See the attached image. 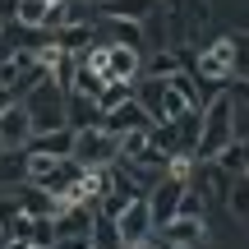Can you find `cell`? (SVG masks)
Listing matches in <instances>:
<instances>
[{
    "instance_id": "20",
    "label": "cell",
    "mask_w": 249,
    "mask_h": 249,
    "mask_svg": "<svg viewBox=\"0 0 249 249\" xmlns=\"http://www.w3.org/2000/svg\"><path fill=\"white\" fill-rule=\"evenodd\" d=\"M226 208H231L235 222H249V180L245 176H231V185H226Z\"/></svg>"
},
{
    "instance_id": "9",
    "label": "cell",
    "mask_w": 249,
    "mask_h": 249,
    "mask_svg": "<svg viewBox=\"0 0 249 249\" xmlns=\"http://www.w3.org/2000/svg\"><path fill=\"white\" fill-rule=\"evenodd\" d=\"M107 83H139L143 79V51L134 46H111V60H107Z\"/></svg>"
},
{
    "instance_id": "8",
    "label": "cell",
    "mask_w": 249,
    "mask_h": 249,
    "mask_svg": "<svg viewBox=\"0 0 249 249\" xmlns=\"http://www.w3.org/2000/svg\"><path fill=\"white\" fill-rule=\"evenodd\" d=\"M102 129H107L111 139H120V134H134V129H152V116L129 97L124 107H116V111H107V116H102Z\"/></svg>"
},
{
    "instance_id": "6",
    "label": "cell",
    "mask_w": 249,
    "mask_h": 249,
    "mask_svg": "<svg viewBox=\"0 0 249 249\" xmlns=\"http://www.w3.org/2000/svg\"><path fill=\"white\" fill-rule=\"evenodd\" d=\"M116 235H120V245H143L152 235V213H148V198L143 194L116 217Z\"/></svg>"
},
{
    "instance_id": "11",
    "label": "cell",
    "mask_w": 249,
    "mask_h": 249,
    "mask_svg": "<svg viewBox=\"0 0 249 249\" xmlns=\"http://www.w3.org/2000/svg\"><path fill=\"white\" fill-rule=\"evenodd\" d=\"M97 9L107 18H120V23H148L161 9V0H97Z\"/></svg>"
},
{
    "instance_id": "15",
    "label": "cell",
    "mask_w": 249,
    "mask_h": 249,
    "mask_svg": "<svg viewBox=\"0 0 249 249\" xmlns=\"http://www.w3.org/2000/svg\"><path fill=\"white\" fill-rule=\"evenodd\" d=\"M28 217H23V208L14 203V194H5L0 198V231L9 235V245H28Z\"/></svg>"
},
{
    "instance_id": "31",
    "label": "cell",
    "mask_w": 249,
    "mask_h": 249,
    "mask_svg": "<svg viewBox=\"0 0 249 249\" xmlns=\"http://www.w3.org/2000/svg\"><path fill=\"white\" fill-rule=\"evenodd\" d=\"M235 74L249 79V37H235Z\"/></svg>"
},
{
    "instance_id": "29",
    "label": "cell",
    "mask_w": 249,
    "mask_h": 249,
    "mask_svg": "<svg viewBox=\"0 0 249 249\" xmlns=\"http://www.w3.org/2000/svg\"><path fill=\"white\" fill-rule=\"evenodd\" d=\"M111 23H116V42H111V46H134V51H143L139 23H120V18H111Z\"/></svg>"
},
{
    "instance_id": "33",
    "label": "cell",
    "mask_w": 249,
    "mask_h": 249,
    "mask_svg": "<svg viewBox=\"0 0 249 249\" xmlns=\"http://www.w3.org/2000/svg\"><path fill=\"white\" fill-rule=\"evenodd\" d=\"M18 14V0H0V23H14Z\"/></svg>"
},
{
    "instance_id": "21",
    "label": "cell",
    "mask_w": 249,
    "mask_h": 249,
    "mask_svg": "<svg viewBox=\"0 0 249 249\" xmlns=\"http://www.w3.org/2000/svg\"><path fill=\"white\" fill-rule=\"evenodd\" d=\"M46 9H51V0H18L14 23H18V28H42V23H46Z\"/></svg>"
},
{
    "instance_id": "40",
    "label": "cell",
    "mask_w": 249,
    "mask_h": 249,
    "mask_svg": "<svg viewBox=\"0 0 249 249\" xmlns=\"http://www.w3.org/2000/svg\"><path fill=\"white\" fill-rule=\"evenodd\" d=\"M28 249H33V245H28Z\"/></svg>"
},
{
    "instance_id": "36",
    "label": "cell",
    "mask_w": 249,
    "mask_h": 249,
    "mask_svg": "<svg viewBox=\"0 0 249 249\" xmlns=\"http://www.w3.org/2000/svg\"><path fill=\"white\" fill-rule=\"evenodd\" d=\"M124 249H152V245H148V240H143V245H124Z\"/></svg>"
},
{
    "instance_id": "32",
    "label": "cell",
    "mask_w": 249,
    "mask_h": 249,
    "mask_svg": "<svg viewBox=\"0 0 249 249\" xmlns=\"http://www.w3.org/2000/svg\"><path fill=\"white\" fill-rule=\"evenodd\" d=\"M88 245H92V235H55L51 249H88Z\"/></svg>"
},
{
    "instance_id": "4",
    "label": "cell",
    "mask_w": 249,
    "mask_h": 249,
    "mask_svg": "<svg viewBox=\"0 0 249 249\" xmlns=\"http://www.w3.org/2000/svg\"><path fill=\"white\" fill-rule=\"evenodd\" d=\"M28 139H33V120H28V107L14 102V107L0 111V152H23Z\"/></svg>"
},
{
    "instance_id": "16",
    "label": "cell",
    "mask_w": 249,
    "mask_h": 249,
    "mask_svg": "<svg viewBox=\"0 0 249 249\" xmlns=\"http://www.w3.org/2000/svg\"><path fill=\"white\" fill-rule=\"evenodd\" d=\"M171 124H176V152H189V157H194V148H198V129H203V111L185 107Z\"/></svg>"
},
{
    "instance_id": "10",
    "label": "cell",
    "mask_w": 249,
    "mask_h": 249,
    "mask_svg": "<svg viewBox=\"0 0 249 249\" xmlns=\"http://www.w3.org/2000/svg\"><path fill=\"white\" fill-rule=\"evenodd\" d=\"M92 42H97V28L83 23V18H74V23H65V28H55V33H51V46H55V51H65V55H83Z\"/></svg>"
},
{
    "instance_id": "24",
    "label": "cell",
    "mask_w": 249,
    "mask_h": 249,
    "mask_svg": "<svg viewBox=\"0 0 249 249\" xmlns=\"http://www.w3.org/2000/svg\"><path fill=\"white\" fill-rule=\"evenodd\" d=\"M129 97H134V83H107V88L97 92V107H102V116H107V111L124 107Z\"/></svg>"
},
{
    "instance_id": "28",
    "label": "cell",
    "mask_w": 249,
    "mask_h": 249,
    "mask_svg": "<svg viewBox=\"0 0 249 249\" xmlns=\"http://www.w3.org/2000/svg\"><path fill=\"white\" fill-rule=\"evenodd\" d=\"M107 88V83H102V74H92L88 65H79V74H74V92H83V97H92L97 102V92Z\"/></svg>"
},
{
    "instance_id": "1",
    "label": "cell",
    "mask_w": 249,
    "mask_h": 249,
    "mask_svg": "<svg viewBox=\"0 0 249 249\" xmlns=\"http://www.w3.org/2000/svg\"><path fill=\"white\" fill-rule=\"evenodd\" d=\"M231 139H235V92L222 88V92H213L208 107H203V129H198L194 157H198V161H213Z\"/></svg>"
},
{
    "instance_id": "14",
    "label": "cell",
    "mask_w": 249,
    "mask_h": 249,
    "mask_svg": "<svg viewBox=\"0 0 249 249\" xmlns=\"http://www.w3.org/2000/svg\"><path fill=\"white\" fill-rule=\"evenodd\" d=\"M65 124H70L74 134L79 129H97L102 124V107L92 97H83V92H70V97H65Z\"/></svg>"
},
{
    "instance_id": "3",
    "label": "cell",
    "mask_w": 249,
    "mask_h": 249,
    "mask_svg": "<svg viewBox=\"0 0 249 249\" xmlns=\"http://www.w3.org/2000/svg\"><path fill=\"white\" fill-rule=\"evenodd\" d=\"M70 161H79V166H111L116 161V139H111L107 129H79L74 134V152Z\"/></svg>"
},
{
    "instance_id": "37",
    "label": "cell",
    "mask_w": 249,
    "mask_h": 249,
    "mask_svg": "<svg viewBox=\"0 0 249 249\" xmlns=\"http://www.w3.org/2000/svg\"><path fill=\"white\" fill-rule=\"evenodd\" d=\"M5 245H9V235H5V231H0V249H5Z\"/></svg>"
},
{
    "instance_id": "30",
    "label": "cell",
    "mask_w": 249,
    "mask_h": 249,
    "mask_svg": "<svg viewBox=\"0 0 249 249\" xmlns=\"http://www.w3.org/2000/svg\"><path fill=\"white\" fill-rule=\"evenodd\" d=\"M65 23H74V14H70V0H60V5H51V9H46V23H42V33H55V28H65Z\"/></svg>"
},
{
    "instance_id": "23",
    "label": "cell",
    "mask_w": 249,
    "mask_h": 249,
    "mask_svg": "<svg viewBox=\"0 0 249 249\" xmlns=\"http://www.w3.org/2000/svg\"><path fill=\"white\" fill-rule=\"evenodd\" d=\"M74 74H79V60H74V55H60V60L51 65V83L60 88V97L74 92Z\"/></svg>"
},
{
    "instance_id": "34",
    "label": "cell",
    "mask_w": 249,
    "mask_h": 249,
    "mask_svg": "<svg viewBox=\"0 0 249 249\" xmlns=\"http://www.w3.org/2000/svg\"><path fill=\"white\" fill-rule=\"evenodd\" d=\"M14 102H18L14 92H9V88H0V111H5V107H14Z\"/></svg>"
},
{
    "instance_id": "39",
    "label": "cell",
    "mask_w": 249,
    "mask_h": 249,
    "mask_svg": "<svg viewBox=\"0 0 249 249\" xmlns=\"http://www.w3.org/2000/svg\"><path fill=\"white\" fill-rule=\"evenodd\" d=\"M51 5H60V0H51Z\"/></svg>"
},
{
    "instance_id": "19",
    "label": "cell",
    "mask_w": 249,
    "mask_h": 249,
    "mask_svg": "<svg viewBox=\"0 0 249 249\" xmlns=\"http://www.w3.org/2000/svg\"><path fill=\"white\" fill-rule=\"evenodd\" d=\"M79 176H83V166H79V161H70V157H65V161H60V166H55V171H51V176H46V180H42V189H51V194H55V198H65V194H70V189H74V185H79Z\"/></svg>"
},
{
    "instance_id": "22",
    "label": "cell",
    "mask_w": 249,
    "mask_h": 249,
    "mask_svg": "<svg viewBox=\"0 0 249 249\" xmlns=\"http://www.w3.org/2000/svg\"><path fill=\"white\" fill-rule=\"evenodd\" d=\"M176 70H180V55L171 51V46H166V51H157L152 60H143V74H148V79H171Z\"/></svg>"
},
{
    "instance_id": "12",
    "label": "cell",
    "mask_w": 249,
    "mask_h": 249,
    "mask_svg": "<svg viewBox=\"0 0 249 249\" xmlns=\"http://www.w3.org/2000/svg\"><path fill=\"white\" fill-rule=\"evenodd\" d=\"M23 152H42V157H55V161H65V157H70V152H74V129H70V124H60V129L33 134Z\"/></svg>"
},
{
    "instance_id": "7",
    "label": "cell",
    "mask_w": 249,
    "mask_h": 249,
    "mask_svg": "<svg viewBox=\"0 0 249 249\" xmlns=\"http://www.w3.org/2000/svg\"><path fill=\"white\" fill-rule=\"evenodd\" d=\"M14 203L23 208V217H28V222H37V217H55V213H60V198H55L51 189L33 185V180H23V185L14 189Z\"/></svg>"
},
{
    "instance_id": "17",
    "label": "cell",
    "mask_w": 249,
    "mask_h": 249,
    "mask_svg": "<svg viewBox=\"0 0 249 249\" xmlns=\"http://www.w3.org/2000/svg\"><path fill=\"white\" fill-rule=\"evenodd\" d=\"M213 161L226 171V176H245V180H249V139H240V134H235V139L226 143Z\"/></svg>"
},
{
    "instance_id": "25",
    "label": "cell",
    "mask_w": 249,
    "mask_h": 249,
    "mask_svg": "<svg viewBox=\"0 0 249 249\" xmlns=\"http://www.w3.org/2000/svg\"><path fill=\"white\" fill-rule=\"evenodd\" d=\"M28 245L33 249H51L55 245V217H37V222L28 226Z\"/></svg>"
},
{
    "instance_id": "38",
    "label": "cell",
    "mask_w": 249,
    "mask_h": 249,
    "mask_svg": "<svg viewBox=\"0 0 249 249\" xmlns=\"http://www.w3.org/2000/svg\"><path fill=\"white\" fill-rule=\"evenodd\" d=\"M5 249H28V245H5Z\"/></svg>"
},
{
    "instance_id": "2",
    "label": "cell",
    "mask_w": 249,
    "mask_h": 249,
    "mask_svg": "<svg viewBox=\"0 0 249 249\" xmlns=\"http://www.w3.org/2000/svg\"><path fill=\"white\" fill-rule=\"evenodd\" d=\"M208 240V222H198V217H171L166 226H152L148 245L152 249H198Z\"/></svg>"
},
{
    "instance_id": "5",
    "label": "cell",
    "mask_w": 249,
    "mask_h": 249,
    "mask_svg": "<svg viewBox=\"0 0 249 249\" xmlns=\"http://www.w3.org/2000/svg\"><path fill=\"white\" fill-rule=\"evenodd\" d=\"M180 194H185V185H180V180H171V176H161L152 189H143V198H148V213H152V226H166L171 217H176Z\"/></svg>"
},
{
    "instance_id": "13",
    "label": "cell",
    "mask_w": 249,
    "mask_h": 249,
    "mask_svg": "<svg viewBox=\"0 0 249 249\" xmlns=\"http://www.w3.org/2000/svg\"><path fill=\"white\" fill-rule=\"evenodd\" d=\"M92 226H97V213L88 203H65L55 213V235H92Z\"/></svg>"
},
{
    "instance_id": "18",
    "label": "cell",
    "mask_w": 249,
    "mask_h": 249,
    "mask_svg": "<svg viewBox=\"0 0 249 249\" xmlns=\"http://www.w3.org/2000/svg\"><path fill=\"white\" fill-rule=\"evenodd\" d=\"M166 83H171V88H176V92H180V97H185V107H194V111H203V107H208V92H203V83H198V79H194V74H189V70H185V65H180V70H176V74H171V79H166Z\"/></svg>"
},
{
    "instance_id": "26",
    "label": "cell",
    "mask_w": 249,
    "mask_h": 249,
    "mask_svg": "<svg viewBox=\"0 0 249 249\" xmlns=\"http://www.w3.org/2000/svg\"><path fill=\"white\" fill-rule=\"evenodd\" d=\"M148 148H157V152H166V157H171V152H176V124H152V129H148Z\"/></svg>"
},
{
    "instance_id": "35",
    "label": "cell",
    "mask_w": 249,
    "mask_h": 249,
    "mask_svg": "<svg viewBox=\"0 0 249 249\" xmlns=\"http://www.w3.org/2000/svg\"><path fill=\"white\" fill-rule=\"evenodd\" d=\"M240 97H245V102H249V79H245V83H240Z\"/></svg>"
},
{
    "instance_id": "27",
    "label": "cell",
    "mask_w": 249,
    "mask_h": 249,
    "mask_svg": "<svg viewBox=\"0 0 249 249\" xmlns=\"http://www.w3.org/2000/svg\"><path fill=\"white\" fill-rule=\"evenodd\" d=\"M176 217H198V222H203V189H198V185H185Z\"/></svg>"
}]
</instances>
